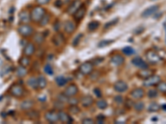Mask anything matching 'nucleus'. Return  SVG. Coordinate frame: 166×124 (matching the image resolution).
<instances>
[{"label":"nucleus","instance_id":"nucleus-44","mask_svg":"<svg viewBox=\"0 0 166 124\" xmlns=\"http://www.w3.org/2000/svg\"><path fill=\"white\" fill-rule=\"evenodd\" d=\"M82 123L84 124H94L95 123V121L92 119V118H84L83 120L82 121Z\"/></svg>","mask_w":166,"mask_h":124},{"label":"nucleus","instance_id":"nucleus-47","mask_svg":"<svg viewBox=\"0 0 166 124\" xmlns=\"http://www.w3.org/2000/svg\"><path fill=\"white\" fill-rule=\"evenodd\" d=\"M94 93L96 95L97 98H101V96H102V94H101V91L99 89H94Z\"/></svg>","mask_w":166,"mask_h":124},{"label":"nucleus","instance_id":"nucleus-14","mask_svg":"<svg viewBox=\"0 0 166 124\" xmlns=\"http://www.w3.org/2000/svg\"><path fill=\"white\" fill-rule=\"evenodd\" d=\"M145 96V91L141 88H137L133 89L130 93V97L131 99L135 100H140Z\"/></svg>","mask_w":166,"mask_h":124},{"label":"nucleus","instance_id":"nucleus-38","mask_svg":"<svg viewBox=\"0 0 166 124\" xmlns=\"http://www.w3.org/2000/svg\"><path fill=\"white\" fill-rule=\"evenodd\" d=\"M122 52L125 55H126V56H131V55H133L135 53V50L132 47H130V46H126V47L123 48Z\"/></svg>","mask_w":166,"mask_h":124},{"label":"nucleus","instance_id":"nucleus-41","mask_svg":"<svg viewBox=\"0 0 166 124\" xmlns=\"http://www.w3.org/2000/svg\"><path fill=\"white\" fill-rule=\"evenodd\" d=\"M78 102H79L78 99H75V98H74V96H72V97H69L68 101H67V103H69V104L70 105H77Z\"/></svg>","mask_w":166,"mask_h":124},{"label":"nucleus","instance_id":"nucleus-51","mask_svg":"<svg viewBox=\"0 0 166 124\" xmlns=\"http://www.w3.org/2000/svg\"><path fill=\"white\" fill-rule=\"evenodd\" d=\"M162 108H163V110L166 111V104H164L163 106H162Z\"/></svg>","mask_w":166,"mask_h":124},{"label":"nucleus","instance_id":"nucleus-50","mask_svg":"<svg viewBox=\"0 0 166 124\" xmlns=\"http://www.w3.org/2000/svg\"><path fill=\"white\" fill-rule=\"evenodd\" d=\"M62 1L61 0H57V1H56V3H55V6L56 7H58V8H60V7L62 6Z\"/></svg>","mask_w":166,"mask_h":124},{"label":"nucleus","instance_id":"nucleus-13","mask_svg":"<svg viewBox=\"0 0 166 124\" xmlns=\"http://www.w3.org/2000/svg\"><path fill=\"white\" fill-rule=\"evenodd\" d=\"M159 8H160V6H159V5H154V6L150 7V8H146L145 11H143V13H141V17L146 18V17H149L152 16L153 14H155V13L158 12Z\"/></svg>","mask_w":166,"mask_h":124},{"label":"nucleus","instance_id":"nucleus-2","mask_svg":"<svg viewBox=\"0 0 166 124\" xmlns=\"http://www.w3.org/2000/svg\"><path fill=\"white\" fill-rule=\"evenodd\" d=\"M18 32L23 37H29L31 36H33L34 29L32 26L28 25V24H21L18 27Z\"/></svg>","mask_w":166,"mask_h":124},{"label":"nucleus","instance_id":"nucleus-7","mask_svg":"<svg viewBox=\"0 0 166 124\" xmlns=\"http://www.w3.org/2000/svg\"><path fill=\"white\" fill-rule=\"evenodd\" d=\"M93 70H94V66L91 62H85L79 67V71L85 75H91L93 72Z\"/></svg>","mask_w":166,"mask_h":124},{"label":"nucleus","instance_id":"nucleus-17","mask_svg":"<svg viewBox=\"0 0 166 124\" xmlns=\"http://www.w3.org/2000/svg\"><path fill=\"white\" fill-rule=\"evenodd\" d=\"M35 46L32 42H28L23 48V55L27 56H32L35 53Z\"/></svg>","mask_w":166,"mask_h":124},{"label":"nucleus","instance_id":"nucleus-48","mask_svg":"<svg viewBox=\"0 0 166 124\" xmlns=\"http://www.w3.org/2000/svg\"><path fill=\"white\" fill-rule=\"evenodd\" d=\"M117 21H118V19H116V20H113L112 22H108V23H106V25L105 26V28H107L108 27H110V26H111V25H114V24H116V23L117 22Z\"/></svg>","mask_w":166,"mask_h":124},{"label":"nucleus","instance_id":"nucleus-16","mask_svg":"<svg viewBox=\"0 0 166 124\" xmlns=\"http://www.w3.org/2000/svg\"><path fill=\"white\" fill-rule=\"evenodd\" d=\"M155 74V70H150L149 68H145V69H141V70L137 73V76L140 78V79H144L145 80L147 78L151 76L152 75Z\"/></svg>","mask_w":166,"mask_h":124},{"label":"nucleus","instance_id":"nucleus-20","mask_svg":"<svg viewBox=\"0 0 166 124\" xmlns=\"http://www.w3.org/2000/svg\"><path fill=\"white\" fill-rule=\"evenodd\" d=\"M58 117H59V121L62 122L63 123H71L72 122V118L70 117V115L62 110H59L58 111Z\"/></svg>","mask_w":166,"mask_h":124},{"label":"nucleus","instance_id":"nucleus-27","mask_svg":"<svg viewBox=\"0 0 166 124\" xmlns=\"http://www.w3.org/2000/svg\"><path fill=\"white\" fill-rule=\"evenodd\" d=\"M30 62H31V61H30L29 56H23V57L20 58L19 61H18L20 65L26 67V68L28 66H29Z\"/></svg>","mask_w":166,"mask_h":124},{"label":"nucleus","instance_id":"nucleus-33","mask_svg":"<svg viewBox=\"0 0 166 124\" xmlns=\"http://www.w3.org/2000/svg\"><path fill=\"white\" fill-rule=\"evenodd\" d=\"M27 115L28 116V118H29L30 119H37V118H39V113L35 111V110H33V109L28 110V113H27Z\"/></svg>","mask_w":166,"mask_h":124},{"label":"nucleus","instance_id":"nucleus-28","mask_svg":"<svg viewBox=\"0 0 166 124\" xmlns=\"http://www.w3.org/2000/svg\"><path fill=\"white\" fill-rule=\"evenodd\" d=\"M44 39H45V37L42 33H37L34 35V37H33V41L37 45L42 44V42L44 41Z\"/></svg>","mask_w":166,"mask_h":124},{"label":"nucleus","instance_id":"nucleus-42","mask_svg":"<svg viewBox=\"0 0 166 124\" xmlns=\"http://www.w3.org/2000/svg\"><path fill=\"white\" fill-rule=\"evenodd\" d=\"M114 101L118 105H121L124 103V99H123L122 96H116L114 99Z\"/></svg>","mask_w":166,"mask_h":124},{"label":"nucleus","instance_id":"nucleus-19","mask_svg":"<svg viewBox=\"0 0 166 124\" xmlns=\"http://www.w3.org/2000/svg\"><path fill=\"white\" fill-rule=\"evenodd\" d=\"M76 24L75 22H72L71 20H67L64 22V31L67 34H72L75 32Z\"/></svg>","mask_w":166,"mask_h":124},{"label":"nucleus","instance_id":"nucleus-26","mask_svg":"<svg viewBox=\"0 0 166 124\" xmlns=\"http://www.w3.org/2000/svg\"><path fill=\"white\" fill-rule=\"evenodd\" d=\"M56 84L59 86V87H62V86H64L67 84V79L66 78L65 76H63V75H59L55 79Z\"/></svg>","mask_w":166,"mask_h":124},{"label":"nucleus","instance_id":"nucleus-21","mask_svg":"<svg viewBox=\"0 0 166 124\" xmlns=\"http://www.w3.org/2000/svg\"><path fill=\"white\" fill-rule=\"evenodd\" d=\"M132 64L135 66L139 67L140 69H145V68H149L148 64L144 61L142 58L140 57H135L132 60Z\"/></svg>","mask_w":166,"mask_h":124},{"label":"nucleus","instance_id":"nucleus-31","mask_svg":"<svg viewBox=\"0 0 166 124\" xmlns=\"http://www.w3.org/2000/svg\"><path fill=\"white\" fill-rule=\"evenodd\" d=\"M160 109V106L157 103L153 102L151 103L148 108V111L150 112V113H155V112H158Z\"/></svg>","mask_w":166,"mask_h":124},{"label":"nucleus","instance_id":"nucleus-9","mask_svg":"<svg viewBox=\"0 0 166 124\" xmlns=\"http://www.w3.org/2000/svg\"><path fill=\"white\" fill-rule=\"evenodd\" d=\"M52 43L57 47H62L65 44V37L62 33L57 32V34L53 36L52 37Z\"/></svg>","mask_w":166,"mask_h":124},{"label":"nucleus","instance_id":"nucleus-11","mask_svg":"<svg viewBox=\"0 0 166 124\" xmlns=\"http://www.w3.org/2000/svg\"><path fill=\"white\" fill-rule=\"evenodd\" d=\"M77 93H78V87L75 84H71L66 88L63 94L69 98V97L75 96Z\"/></svg>","mask_w":166,"mask_h":124},{"label":"nucleus","instance_id":"nucleus-52","mask_svg":"<svg viewBox=\"0 0 166 124\" xmlns=\"http://www.w3.org/2000/svg\"><path fill=\"white\" fill-rule=\"evenodd\" d=\"M152 1H154V0H152Z\"/></svg>","mask_w":166,"mask_h":124},{"label":"nucleus","instance_id":"nucleus-4","mask_svg":"<svg viewBox=\"0 0 166 124\" xmlns=\"http://www.w3.org/2000/svg\"><path fill=\"white\" fill-rule=\"evenodd\" d=\"M145 58H146L147 61L152 65H156L161 61L160 55L158 54L156 51H152V50L147 51L145 52Z\"/></svg>","mask_w":166,"mask_h":124},{"label":"nucleus","instance_id":"nucleus-34","mask_svg":"<svg viewBox=\"0 0 166 124\" xmlns=\"http://www.w3.org/2000/svg\"><path fill=\"white\" fill-rule=\"evenodd\" d=\"M135 110L137 112H142L145 108V104H144L143 102L141 101H138V102L135 103L133 105Z\"/></svg>","mask_w":166,"mask_h":124},{"label":"nucleus","instance_id":"nucleus-10","mask_svg":"<svg viewBox=\"0 0 166 124\" xmlns=\"http://www.w3.org/2000/svg\"><path fill=\"white\" fill-rule=\"evenodd\" d=\"M19 17V22L21 24H28L31 20V13L27 11V10H23L21 11L18 14Z\"/></svg>","mask_w":166,"mask_h":124},{"label":"nucleus","instance_id":"nucleus-40","mask_svg":"<svg viewBox=\"0 0 166 124\" xmlns=\"http://www.w3.org/2000/svg\"><path fill=\"white\" fill-rule=\"evenodd\" d=\"M44 72L47 75H52L53 74V69L50 64H47L44 66Z\"/></svg>","mask_w":166,"mask_h":124},{"label":"nucleus","instance_id":"nucleus-43","mask_svg":"<svg viewBox=\"0 0 166 124\" xmlns=\"http://www.w3.org/2000/svg\"><path fill=\"white\" fill-rule=\"evenodd\" d=\"M82 37H83V35H82V34H79V35H77V37H76L74 39V41H73V42H72L73 46H77V45L79 44L80 41L82 40Z\"/></svg>","mask_w":166,"mask_h":124},{"label":"nucleus","instance_id":"nucleus-22","mask_svg":"<svg viewBox=\"0 0 166 124\" xmlns=\"http://www.w3.org/2000/svg\"><path fill=\"white\" fill-rule=\"evenodd\" d=\"M81 103L84 107V108H89L92 106V104L94 103V99L90 95H86L83 97L81 100Z\"/></svg>","mask_w":166,"mask_h":124},{"label":"nucleus","instance_id":"nucleus-15","mask_svg":"<svg viewBox=\"0 0 166 124\" xmlns=\"http://www.w3.org/2000/svg\"><path fill=\"white\" fill-rule=\"evenodd\" d=\"M111 62L115 66H121L125 63V58L120 54L114 55L111 56Z\"/></svg>","mask_w":166,"mask_h":124},{"label":"nucleus","instance_id":"nucleus-23","mask_svg":"<svg viewBox=\"0 0 166 124\" xmlns=\"http://www.w3.org/2000/svg\"><path fill=\"white\" fill-rule=\"evenodd\" d=\"M33 106H34V102L32 99H26V100H24V101L22 102V103L20 105V108H21L22 110L28 111V110L32 109Z\"/></svg>","mask_w":166,"mask_h":124},{"label":"nucleus","instance_id":"nucleus-45","mask_svg":"<svg viewBox=\"0 0 166 124\" xmlns=\"http://www.w3.org/2000/svg\"><path fill=\"white\" fill-rule=\"evenodd\" d=\"M51 0H36L37 3L38 4V5H45V4H47V3L50 2Z\"/></svg>","mask_w":166,"mask_h":124},{"label":"nucleus","instance_id":"nucleus-39","mask_svg":"<svg viewBox=\"0 0 166 124\" xmlns=\"http://www.w3.org/2000/svg\"><path fill=\"white\" fill-rule=\"evenodd\" d=\"M147 95H148L149 99H155V98H156L157 96H158V90H156V89H150V90H149Z\"/></svg>","mask_w":166,"mask_h":124},{"label":"nucleus","instance_id":"nucleus-35","mask_svg":"<svg viewBox=\"0 0 166 124\" xmlns=\"http://www.w3.org/2000/svg\"><path fill=\"white\" fill-rule=\"evenodd\" d=\"M156 87L157 90H158L159 92L166 94V82H161V81H160V82L157 84Z\"/></svg>","mask_w":166,"mask_h":124},{"label":"nucleus","instance_id":"nucleus-30","mask_svg":"<svg viewBox=\"0 0 166 124\" xmlns=\"http://www.w3.org/2000/svg\"><path fill=\"white\" fill-rule=\"evenodd\" d=\"M50 18H51V17H50V14L49 13H46L45 15L43 16L41 21H40L38 23H39L40 27H45L48 24L49 21H50Z\"/></svg>","mask_w":166,"mask_h":124},{"label":"nucleus","instance_id":"nucleus-18","mask_svg":"<svg viewBox=\"0 0 166 124\" xmlns=\"http://www.w3.org/2000/svg\"><path fill=\"white\" fill-rule=\"evenodd\" d=\"M86 13V8L82 5V6L76 12L75 14L73 15L75 21H76V22H81V21L84 18Z\"/></svg>","mask_w":166,"mask_h":124},{"label":"nucleus","instance_id":"nucleus-3","mask_svg":"<svg viewBox=\"0 0 166 124\" xmlns=\"http://www.w3.org/2000/svg\"><path fill=\"white\" fill-rule=\"evenodd\" d=\"M9 93L11 95L15 98H21L24 94V89L21 84L14 83L10 87Z\"/></svg>","mask_w":166,"mask_h":124},{"label":"nucleus","instance_id":"nucleus-49","mask_svg":"<svg viewBox=\"0 0 166 124\" xmlns=\"http://www.w3.org/2000/svg\"><path fill=\"white\" fill-rule=\"evenodd\" d=\"M111 41H101V43L99 44V46L101 47V46H107L108 44H110Z\"/></svg>","mask_w":166,"mask_h":124},{"label":"nucleus","instance_id":"nucleus-46","mask_svg":"<svg viewBox=\"0 0 166 124\" xmlns=\"http://www.w3.org/2000/svg\"><path fill=\"white\" fill-rule=\"evenodd\" d=\"M104 116H102V115H99L97 117V120H96V122L99 124L103 123V122H104Z\"/></svg>","mask_w":166,"mask_h":124},{"label":"nucleus","instance_id":"nucleus-37","mask_svg":"<svg viewBox=\"0 0 166 124\" xmlns=\"http://www.w3.org/2000/svg\"><path fill=\"white\" fill-rule=\"evenodd\" d=\"M68 110L72 114H77V113H79L81 112V109H80V108L77 105H70Z\"/></svg>","mask_w":166,"mask_h":124},{"label":"nucleus","instance_id":"nucleus-25","mask_svg":"<svg viewBox=\"0 0 166 124\" xmlns=\"http://www.w3.org/2000/svg\"><path fill=\"white\" fill-rule=\"evenodd\" d=\"M27 74H28V70H27L26 67L19 65V66L17 68L16 75L18 77H19V78H23V77L26 76Z\"/></svg>","mask_w":166,"mask_h":124},{"label":"nucleus","instance_id":"nucleus-1","mask_svg":"<svg viewBox=\"0 0 166 124\" xmlns=\"http://www.w3.org/2000/svg\"><path fill=\"white\" fill-rule=\"evenodd\" d=\"M30 13H31V20L33 22H39L47 12L45 8H43L41 5H37L33 8Z\"/></svg>","mask_w":166,"mask_h":124},{"label":"nucleus","instance_id":"nucleus-8","mask_svg":"<svg viewBox=\"0 0 166 124\" xmlns=\"http://www.w3.org/2000/svg\"><path fill=\"white\" fill-rule=\"evenodd\" d=\"M44 117H45L46 120L50 123H55L59 121L58 112L54 111V110L46 112Z\"/></svg>","mask_w":166,"mask_h":124},{"label":"nucleus","instance_id":"nucleus-36","mask_svg":"<svg viewBox=\"0 0 166 124\" xmlns=\"http://www.w3.org/2000/svg\"><path fill=\"white\" fill-rule=\"evenodd\" d=\"M96 106L100 109H106V108H107L108 103L105 99H100V100H98L97 102H96Z\"/></svg>","mask_w":166,"mask_h":124},{"label":"nucleus","instance_id":"nucleus-12","mask_svg":"<svg viewBox=\"0 0 166 124\" xmlns=\"http://www.w3.org/2000/svg\"><path fill=\"white\" fill-rule=\"evenodd\" d=\"M114 89L118 93H124L128 89V84L123 80H118L115 83Z\"/></svg>","mask_w":166,"mask_h":124},{"label":"nucleus","instance_id":"nucleus-24","mask_svg":"<svg viewBox=\"0 0 166 124\" xmlns=\"http://www.w3.org/2000/svg\"><path fill=\"white\" fill-rule=\"evenodd\" d=\"M47 85V80L46 79V77L40 75L39 76L37 77V89H45Z\"/></svg>","mask_w":166,"mask_h":124},{"label":"nucleus","instance_id":"nucleus-6","mask_svg":"<svg viewBox=\"0 0 166 124\" xmlns=\"http://www.w3.org/2000/svg\"><path fill=\"white\" fill-rule=\"evenodd\" d=\"M82 6V2L81 0H74V1H72L71 4L69 5V7L67 8V13H68L69 15H74L75 13L77 11V10Z\"/></svg>","mask_w":166,"mask_h":124},{"label":"nucleus","instance_id":"nucleus-29","mask_svg":"<svg viewBox=\"0 0 166 124\" xmlns=\"http://www.w3.org/2000/svg\"><path fill=\"white\" fill-rule=\"evenodd\" d=\"M28 84L32 89H37V78H36V77H31V78H29L28 80Z\"/></svg>","mask_w":166,"mask_h":124},{"label":"nucleus","instance_id":"nucleus-32","mask_svg":"<svg viewBox=\"0 0 166 124\" xmlns=\"http://www.w3.org/2000/svg\"><path fill=\"white\" fill-rule=\"evenodd\" d=\"M99 27H100V22H97V21H93V22H91L89 23V25H88V29H89V31H91V32H94L96 29L99 28Z\"/></svg>","mask_w":166,"mask_h":124},{"label":"nucleus","instance_id":"nucleus-5","mask_svg":"<svg viewBox=\"0 0 166 124\" xmlns=\"http://www.w3.org/2000/svg\"><path fill=\"white\" fill-rule=\"evenodd\" d=\"M160 81H161L160 77L159 75H155L154 74V75H152L149 78L144 80L143 84L145 87H153V86H156Z\"/></svg>","mask_w":166,"mask_h":124}]
</instances>
